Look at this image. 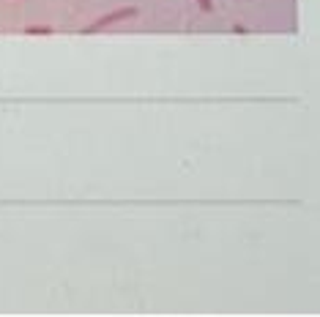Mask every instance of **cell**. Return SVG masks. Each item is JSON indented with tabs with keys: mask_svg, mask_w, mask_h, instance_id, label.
Masks as SVG:
<instances>
[{
	"mask_svg": "<svg viewBox=\"0 0 320 317\" xmlns=\"http://www.w3.org/2000/svg\"><path fill=\"white\" fill-rule=\"evenodd\" d=\"M140 9L137 6H121V9H115V11H110V14H104V17H99L96 22H91L82 33H99V30L104 28H110V25H118V22H123V19H132V17H137Z\"/></svg>",
	"mask_w": 320,
	"mask_h": 317,
	"instance_id": "6da1fadb",
	"label": "cell"
},
{
	"mask_svg": "<svg viewBox=\"0 0 320 317\" xmlns=\"http://www.w3.org/2000/svg\"><path fill=\"white\" fill-rule=\"evenodd\" d=\"M233 30H236V33H241V36H246V33H249V30H246V28H244V25H236V28H233Z\"/></svg>",
	"mask_w": 320,
	"mask_h": 317,
	"instance_id": "277c9868",
	"label": "cell"
},
{
	"mask_svg": "<svg viewBox=\"0 0 320 317\" xmlns=\"http://www.w3.org/2000/svg\"><path fill=\"white\" fill-rule=\"evenodd\" d=\"M197 6H200V9H203L205 14L214 11V0H197Z\"/></svg>",
	"mask_w": 320,
	"mask_h": 317,
	"instance_id": "3957f363",
	"label": "cell"
},
{
	"mask_svg": "<svg viewBox=\"0 0 320 317\" xmlns=\"http://www.w3.org/2000/svg\"><path fill=\"white\" fill-rule=\"evenodd\" d=\"M25 33L28 36H52L55 30L50 25H30V28H25Z\"/></svg>",
	"mask_w": 320,
	"mask_h": 317,
	"instance_id": "7a4b0ae2",
	"label": "cell"
}]
</instances>
